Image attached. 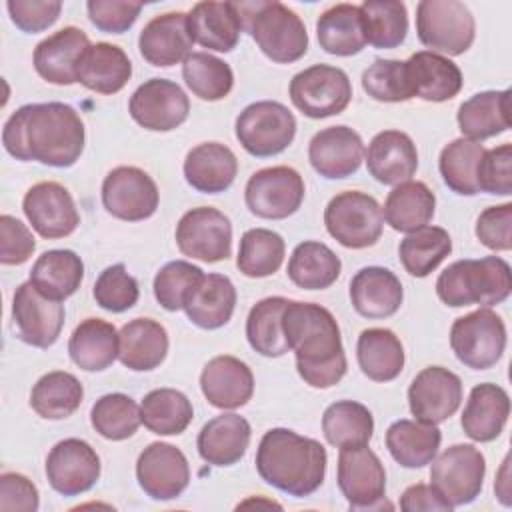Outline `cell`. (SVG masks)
<instances>
[{"label": "cell", "instance_id": "6da1fadb", "mask_svg": "<svg viewBox=\"0 0 512 512\" xmlns=\"http://www.w3.org/2000/svg\"><path fill=\"white\" fill-rule=\"evenodd\" d=\"M86 130L80 114L64 102L24 104L2 128V144L16 160H36L70 168L84 150Z\"/></svg>", "mask_w": 512, "mask_h": 512}, {"label": "cell", "instance_id": "7a4b0ae2", "mask_svg": "<svg viewBox=\"0 0 512 512\" xmlns=\"http://www.w3.org/2000/svg\"><path fill=\"white\" fill-rule=\"evenodd\" d=\"M288 348L296 354V370L312 388H330L346 374L340 326L332 312L314 302L288 300L282 314Z\"/></svg>", "mask_w": 512, "mask_h": 512}, {"label": "cell", "instance_id": "3957f363", "mask_svg": "<svg viewBox=\"0 0 512 512\" xmlns=\"http://www.w3.org/2000/svg\"><path fill=\"white\" fill-rule=\"evenodd\" d=\"M326 448L288 428L268 430L256 450L260 478L280 492L304 498L316 492L326 476Z\"/></svg>", "mask_w": 512, "mask_h": 512}, {"label": "cell", "instance_id": "277c9868", "mask_svg": "<svg viewBox=\"0 0 512 512\" xmlns=\"http://www.w3.org/2000/svg\"><path fill=\"white\" fill-rule=\"evenodd\" d=\"M512 290L510 264L500 256L480 260H456L436 280L438 298L450 308L470 304L494 306L504 302Z\"/></svg>", "mask_w": 512, "mask_h": 512}, {"label": "cell", "instance_id": "5b68a950", "mask_svg": "<svg viewBox=\"0 0 512 512\" xmlns=\"http://www.w3.org/2000/svg\"><path fill=\"white\" fill-rule=\"evenodd\" d=\"M242 26L262 54L278 64L300 60L308 50V32L302 18L282 2H236Z\"/></svg>", "mask_w": 512, "mask_h": 512}, {"label": "cell", "instance_id": "8992f818", "mask_svg": "<svg viewBox=\"0 0 512 512\" xmlns=\"http://www.w3.org/2000/svg\"><path fill=\"white\" fill-rule=\"evenodd\" d=\"M324 224L338 244L362 250L380 240L384 216L374 196L360 190H346L328 202L324 210Z\"/></svg>", "mask_w": 512, "mask_h": 512}, {"label": "cell", "instance_id": "52a82bcc", "mask_svg": "<svg viewBox=\"0 0 512 512\" xmlns=\"http://www.w3.org/2000/svg\"><path fill=\"white\" fill-rule=\"evenodd\" d=\"M416 32L432 52L458 56L472 46L476 22L464 2L422 0L416 6Z\"/></svg>", "mask_w": 512, "mask_h": 512}, {"label": "cell", "instance_id": "ba28073f", "mask_svg": "<svg viewBox=\"0 0 512 512\" xmlns=\"http://www.w3.org/2000/svg\"><path fill=\"white\" fill-rule=\"evenodd\" d=\"M296 136V118L280 102L260 100L246 106L236 118V138L242 148L258 158L284 152Z\"/></svg>", "mask_w": 512, "mask_h": 512}, {"label": "cell", "instance_id": "9c48e42d", "mask_svg": "<svg viewBox=\"0 0 512 512\" xmlns=\"http://www.w3.org/2000/svg\"><path fill=\"white\" fill-rule=\"evenodd\" d=\"M450 346L456 358L472 370L492 368L506 348L504 320L490 308H478L454 320Z\"/></svg>", "mask_w": 512, "mask_h": 512}, {"label": "cell", "instance_id": "30bf717a", "mask_svg": "<svg viewBox=\"0 0 512 512\" xmlns=\"http://www.w3.org/2000/svg\"><path fill=\"white\" fill-rule=\"evenodd\" d=\"M484 474V454L472 444H454L432 460L430 486L456 508L470 504L480 496Z\"/></svg>", "mask_w": 512, "mask_h": 512}, {"label": "cell", "instance_id": "8fae6325", "mask_svg": "<svg viewBox=\"0 0 512 512\" xmlns=\"http://www.w3.org/2000/svg\"><path fill=\"white\" fill-rule=\"evenodd\" d=\"M290 100L308 118L336 116L348 108L352 84L342 68L314 64L290 80Z\"/></svg>", "mask_w": 512, "mask_h": 512}, {"label": "cell", "instance_id": "7c38bea8", "mask_svg": "<svg viewBox=\"0 0 512 512\" xmlns=\"http://www.w3.org/2000/svg\"><path fill=\"white\" fill-rule=\"evenodd\" d=\"M176 244L192 260L222 262L232 254L230 218L212 206L192 208L176 224Z\"/></svg>", "mask_w": 512, "mask_h": 512}, {"label": "cell", "instance_id": "4fadbf2b", "mask_svg": "<svg viewBox=\"0 0 512 512\" xmlns=\"http://www.w3.org/2000/svg\"><path fill=\"white\" fill-rule=\"evenodd\" d=\"M304 180L290 166H270L254 172L244 190L248 210L264 220L292 216L304 200Z\"/></svg>", "mask_w": 512, "mask_h": 512}, {"label": "cell", "instance_id": "5bb4252c", "mask_svg": "<svg viewBox=\"0 0 512 512\" xmlns=\"http://www.w3.org/2000/svg\"><path fill=\"white\" fill-rule=\"evenodd\" d=\"M336 480L352 510L384 508L386 470L368 446L340 450Z\"/></svg>", "mask_w": 512, "mask_h": 512}, {"label": "cell", "instance_id": "9a60e30c", "mask_svg": "<svg viewBox=\"0 0 512 512\" xmlns=\"http://www.w3.org/2000/svg\"><path fill=\"white\" fill-rule=\"evenodd\" d=\"M160 192L148 172L136 166H118L102 182V204L108 214L126 222L150 218L158 208Z\"/></svg>", "mask_w": 512, "mask_h": 512}, {"label": "cell", "instance_id": "2e32d148", "mask_svg": "<svg viewBox=\"0 0 512 512\" xmlns=\"http://www.w3.org/2000/svg\"><path fill=\"white\" fill-rule=\"evenodd\" d=\"M128 112L132 120L146 130L170 132L186 122L190 100L176 82L150 78L130 96Z\"/></svg>", "mask_w": 512, "mask_h": 512}, {"label": "cell", "instance_id": "e0dca14e", "mask_svg": "<svg viewBox=\"0 0 512 512\" xmlns=\"http://www.w3.org/2000/svg\"><path fill=\"white\" fill-rule=\"evenodd\" d=\"M64 306L46 298L30 280L20 284L12 300V320L18 338L34 348L52 346L64 326Z\"/></svg>", "mask_w": 512, "mask_h": 512}, {"label": "cell", "instance_id": "ac0fdd59", "mask_svg": "<svg viewBox=\"0 0 512 512\" xmlns=\"http://www.w3.org/2000/svg\"><path fill=\"white\" fill-rule=\"evenodd\" d=\"M462 402V380L444 366H428L408 388L410 412L418 422L440 424L456 414Z\"/></svg>", "mask_w": 512, "mask_h": 512}, {"label": "cell", "instance_id": "d6986e66", "mask_svg": "<svg viewBox=\"0 0 512 512\" xmlns=\"http://www.w3.org/2000/svg\"><path fill=\"white\" fill-rule=\"evenodd\" d=\"M46 478L62 496L84 494L100 478V456L80 438L60 440L48 452Z\"/></svg>", "mask_w": 512, "mask_h": 512}, {"label": "cell", "instance_id": "ffe728a7", "mask_svg": "<svg viewBox=\"0 0 512 512\" xmlns=\"http://www.w3.org/2000/svg\"><path fill=\"white\" fill-rule=\"evenodd\" d=\"M136 478L150 498L174 500L188 488L190 466L180 448L168 442H152L138 456Z\"/></svg>", "mask_w": 512, "mask_h": 512}, {"label": "cell", "instance_id": "44dd1931", "mask_svg": "<svg viewBox=\"0 0 512 512\" xmlns=\"http://www.w3.org/2000/svg\"><path fill=\"white\" fill-rule=\"evenodd\" d=\"M22 210L32 228L48 240L70 236L80 224L74 198L58 182H38L28 188Z\"/></svg>", "mask_w": 512, "mask_h": 512}, {"label": "cell", "instance_id": "7402d4cb", "mask_svg": "<svg viewBox=\"0 0 512 512\" xmlns=\"http://www.w3.org/2000/svg\"><path fill=\"white\" fill-rule=\"evenodd\" d=\"M308 160L322 178H348L364 160V142L360 134L348 126H328L312 136Z\"/></svg>", "mask_w": 512, "mask_h": 512}, {"label": "cell", "instance_id": "603a6c76", "mask_svg": "<svg viewBox=\"0 0 512 512\" xmlns=\"http://www.w3.org/2000/svg\"><path fill=\"white\" fill-rule=\"evenodd\" d=\"M200 388L210 406L220 410H236L254 394V376L248 364L236 356H214L200 374Z\"/></svg>", "mask_w": 512, "mask_h": 512}, {"label": "cell", "instance_id": "cb8c5ba5", "mask_svg": "<svg viewBox=\"0 0 512 512\" xmlns=\"http://www.w3.org/2000/svg\"><path fill=\"white\" fill-rule=\"evenodd\" d=\"M90 46L84 30L76 26H64L52 36L44 38L32 56V64L40 78L56 86H70L76 80V68Z\"/></svg>", "mask_w": 512, "mask_h": 512}, {"label": "cell", "instance_id": "d4e9b609", "mask_svg": "<svg viewBox=\"0 0 512 512\" xmlns=\"http://www.w3.org/2000/svg\"><path fill=\"white\" fill-rule=\"evenodd\" d=\"M142 58L158 68H170L184 62L192 52V38L184 12H166L154 16L138 36Z\"/></svg>", "mask_w": 512, "mask_h": 512}, {"label": "cell", "instance_id": "484cf974", "mask_svg": "<svg viewBox=\"0 0 512 512\" xmlns=\"http://www.w3.org/2000/svg\"><path fill=\"white\" fill-rule=\"evenodd\" d=\"M366 166L374 180L386 186L408 182L418 168V150L412 138L400 130L378 132L366 150Z\"/></svg>", "mask_w": 512, "mask_h": 512}, {"label": "cell", "instance_id": "4316f807", "mask_svg": "<svg viewBox=\"0 0 512 512\" xmlns=\"http://www.w3.org/2000/svg\"><path fill=\"white\" fill-rule=\"evenodd\" d=\"M192 42L216 52H230L244 30L236 2H198L186 14Z\"/></svg>", "mask_w": 512, "mask_h": 512}, {"label": "cell", "instance_id": "83f0119b", "mask_svg": "<svg viewBox=\"0 0 512 512\" xmlns=\"http://www.w3.org/2000/svg\"><path fill=\"white\" fill-rule=\"evenodd\" d=\"M400 278L382 266L360 268L350 280L352 308L364 318H388L402 306Z\"/></svg>", "mask_w": 512, "mask_h": 512}, {"label": "cell", "instance_id": "f1b7e54d", "mask_svg": "<svg viewBox=\"0 0 512 512\" xmlns=\"http://www.w3.org/2000/svg\"><path fill=\"white\" fill-rule=\"evenodd\" d=\"M252 428L240 414H220L208 420L196 438L198 454L212 466H232L244 458Z\"/></svg>", "mask_w": 512, "mask_h": 512}, {"label": "cell", "instance_id": "f546056e", "mask_svg": "<svg viewBox=\"0 0 512 512\" xmlns=\"http://www.w3.org/2000/svg\"><path fill=\"white\" fill-rule=\"evenodd\" d=\"M508 416V392L498 384L482 382L470 390L460 424L464 434L474 442H492L504 430Z\"/></svg>", "mask_w": 512, "mask_h": 512}, {"label": "cell", "instance_id": "4dcf8cb0", "mask_svg": "<svg viewBox=\"0 0 512 512\" xmlns=\"http://www.w3.org/2000/svg\"><path fill=\"white\" fill-rule=\"evenodd\" d=\"M412 94L426 102L452 100L462 90V72L450 58L422 50L406 60Z\"/></svg>", "mask_w": 512, "mask_h": 512}, {"label": "cell", "instance_id": "1f68e13d", "mask_svg": "<svg viewBox=\"0 0 512 512\" xmlns=\"http://www.w3.org/2000/svg\"><path fill=\"white\" fill-rule=\"evenodd\" d=\"M130 76V58L120 46L108 42L90 44L76 68V80L98 94L120 92L128 84Z\"/></svg>", "mask_w": 512, "mask_h": 512}, {"label": "cell", "instance_id": "d6a6232c", "mask_svg": "<svg viewBox=\"0 0 512 512\" xmlns=\"http://www.w3.org/2000/svg\"><path fill=\"white\" fill-rule=\"evenodd\" d=\"M236 174L238 160L226 144L202 142L186 154L184 178L198 192H224L232 186Z\"/></svg>", "mask_w": 512, "mask_h": 512}, {"label": "cell", "instance_id": "836d02e7", "mask_svg": "<svg viewBox=\"0 0 512 512\" xmlns=\"http://www.w3.org/2000/svg\"><path fill=\"white\" fill-rule=\"evenodd\" d=\"M118 360L134 370L148 372L158 368L168 354V332L152 318H134L118 332Z\"/></svg>", "mask_w": 512, "mask_h": 512}, {"label": "cell", "instance_id": "e575fe53", "mask_svg": "<svg viewBox=\"0 0 512 512\" xmlns=\"http://www.w3.org/2000/svg\"><path fill=\"white\" fill-rule=\"evenodd\" d=\"M236 308V288L224 274H204L184 302V312L202 330H216L230 322Z\"/></svg>", "mask_w": 512, "mask_h": 512}, {"label": "cell", "instance_id": "d590c367", "mask_svg": "<svg viewBox=\"0 0 512 512\" xmlns=\"http://www.w3.org/2000/svg\"><path fill=\"white\" fill-rule=\"evenodd\" d=\"M458 128L464 138L482 142L510 128V90H486L460 104Z\"/></svg>", "mask_w": 512, "mask_h": 512}, {"label": "cell", "instance_id": "8d00e7d4", "mask_svg": "<svg viewBox=\"0 0 512 512\" xmlns=\"http://www.w3.org/2000/svg\"><path fill=\"white\" fill-rule=\"evenodd\" d=\"M118 344L120 338L114 324L102 318H86L74 328L68 340V354L78 368L100 372L118 358Z\"/></svg>", "mask_w": 512, "mask_h": 512}, {"label": "cell", "instance_id": "74e56055", "mask_svg": "<svg viewBox=\"0 0 512 512\" xmlns=\"http://www.w3.org/2000/svg\"><path fill=\"white\" fill-rule=\"evenodd\" d=\"M442 432L436 424L418 420H396L386 430V448L404 468H422L430 464L440 448Z\"/></svg>", "mask_w": 512, "mask_h": 512}, {"label": "cell", "instance_id": "f35d334b", "mask_svg": "<svg viewBox=\"0 0 512 512\" xmlns=\"http://www.w3.org/2000/svg\"><path fill=\"white\" fill-rule=\"evenodd\" d=\"M358 366L374 382H390L404 368V346L388 328H366L356 344Z\"/></svg>", "mask_w": 512, "mask_h": 512}, {"label": "cell", "instance_id": "ab89813d", "mask_svg": "<svg viewBox=\"0 0 512 512\" xmlns=\"http://www.w3.org/2000/svg\"><path fill=\"white\" fill-rule=\"evenodd\" d=\"M84 278V262L72 250H46L30 270V282L50 300H66Z\"/></svg>", "mask_w": 512, "mask_h": 512}, {"label": "cell", "instance_id": "60d3db41", "mask_svg": "<svg viewBox=\"0 0 512 512\" xmlns=\"http://www.w3.org/2000/svg\"><path fill=\"white\" fill-rule=\"evenodd\" d=\"M318 44L334 56H354L366 46L362 14L356 4H334L316 22Z\"/></svg>", "mask_w": 512, "mask_h": 512}, {"label": "cell", "instance_id": "b9f144b4", "mask_svg": "<svg viewBox=\"0 0 512 512\" xmlns=\"http://www.w3.org/2000/svg\"><path fill=\"white\" fill-rule=\"evenodd\" d=\"M436 208V196L424 182H402L388 194L382 216L396 232H414L426 226Z\"/></svg>", "mask_w": 512, "mask_h": 512}, {"label": "cell", "instance_id": "7bdbcfd3", "mask_svg": "<svg viewBox=\"0 0 512 512\" xmlns=\"http://www.w3.org/2000/svg\"><path fill=\"white\" fill-rule=\"evenodd\" d=\"M342 270V262L332 248L322 242H300L288 260V278L304 290L330 288Z\"/></svg>", "mask_w": 512, "mask_h": 512}, {"label": "cell", "instance_id": "ee69618b", "mask_svg": "<svg viewBox=\"0 0 512 512\" xmlns=\"http://www.w3.org/2000/svg\"><path fill=\"white\" fill-rule=\"evenodd\" d=\"M322 432L328 444L340 450L368 446L374 434V418L364 404L338 400L324 410Z\"/></svg>", "mask_w": 512, "mask_h": 512}, {"label": "cell", "instance_id": "f6af8a7d", "mask_svg": "<svg viewBox=\"0 0 512 512\" xmlns=\"http://www.w3.org/2000/svg\"><path fill=\"white\" fill-rule=\"evenodd\" d=\"M84 398L80 380L64 370L44 374L30 392L32 410L46 420H62L72 416Z\"/></svg>", "mask_w": 512, "mask_h": 512}, {"label": "cell", "instance_id": "bcb514c9", "mask_svg": "<svg viewBox=\"0 0 512 512\" xmlns=\"http://www.w3.org/2000/svg\"><path fill=\"white\" fill-rule=\"evenodd\" d=\"M194 408L188 396L174 388H156L140 404L142 424L158 436H178L192 422Z\"/></svg>", "mask_w": 512, "mask_h": 512}, {"label": "cell", "instance_id": "7dc6e473", "mask_svg": "<svg viewBox=\"0 0 512 512\" xmlns=\"http://www.w3.org/2000/svg\"><path fill=\"white\" fill-rule=\"evenodd\" d=\"M288 298L270 296L256 302L246 318V338L252 350L266 358L284 356L290 348L282 330V314Z\"/></svg>", "mask_w": 512, "mask_h": 512}, {"label": "cell", "instance_id": "c3c4849f", "mask_svg": "<svg viewBox=\"0 0 512 512\" xmlns=\"http://www.w3.org/2000/svg\"><path fill=\"white\" fill-rule=\"evenodd\" d=\"M450 252V234L440 226L428 224L408 232V236L398 246V256L404 270L416 278H426L430 272H434Z\"/></svg>", "mask_w": 512, "mask_h": 512}, {"label": "cell", "instance_id": "681fc988", "mask_svg": "<svg viewBox=\"0 0 512 512\" xmlns=\"http://www.w3.org/2000/svg\"><path fill=\"white\" fill-rule=\"evenodd\" d=\"M366 44L388 50L406 40L408 12L398 0H366L360 4Z\"/></svg>", "mask_w": 512, "mask_h": 512}, {"label": "cell", "instance_id": "f907efd6", "mask_svg": "<svg viewBox=\"0 0 512 512\" xmlns=\"http://www.w3.org/2000/svg\"><path fill=\"white\" fill-rule=\"evenodd\" d=\"M284 238L268 228H250L240 238L236 256L238 270L248 278H266L278 272L284 262Z\"/></svg>", "mask_w": 512, "mask_h": 512}, {"label": "cell", "instance_id": "816d5d0a", "mask_svg": "<svg viewBox=\"0 0 512 512\" xmlns=\"http://www.w3.org/2000/svg\"><path fill=\"white\" fill-rule=\"evenodd\" d=\"M482 154L484 146L464 136L446 144L438 158V170L444 184L460 196L478 194L480 190L476 182V170Z\"/></svg>", "mask_w": 512, "mask_h": 512}, {"label": "cell", "instance_id": "f5cc1de1", "mask_svg": "<svg viewBox=\"0 0 512 512\" xmlns=\"http://www.w3.org/2000/svg\"><path fill=\"white\" fill-rule=\"evenodd\" d=\"M182 78L192 94L206 102L226 98L234 86L230 64L208 52H192L182 62Z\"/></svg>", "mask_w": 512, "mask_h": 512}, {"label": "cell", "instance_id": "db71d44e", "mask_svg": "<svg viewBox=\"0 0 512 512\" xmlns=\"http://www.w3.org/2000/svg\"><path fill=\"white\" fill-rule=\"evenodd\" d=\"M92 428L106 440H126L142 424L138 404L122 392L104 394L90 410Z\"/></svg>", "mask_w": 512, "mask_h": 512}, {"label": "cell", "instance_id": "11a10c76", "mask_svg": "<svg viewBox=\"0 0 512 512\" xmlns=\"http://www.w3.org/2000/svg\"><path fill=\"white\" fill-rule=\"evenodd\" d=\"M362 88L378 102H406L414 98L408 68L402 60H374L362 72Z\"/></svg>", "mask_w": 512, "mask_h": 512}, {"label": "cell", "instance_id": "9f6ffc18", "mask_svg": "<svg viewBox=\"0 0 512 512\" xmlns=\"http://www.w3.org/2000/svg\"><path fill=\"white\" fill-rule=\"evenodd\" d=\"M202 278V268L186 260H172L164 264L154 276V298L168 312L182 310L186 298Z\"/></svg>", "mask_w": 512, "mask_h": 512}, {"label": "cell", "instance_id": "6f0895ef", "mask_svg": "<svg viewBox=\"0 0 512 512\" xmlns=\"http://www.w3.org/2000/svg\"><path fill=\"white\" fill-rule=\"evenodd\" d=\"M140 290L124 264H112L100 272L94 284V300L100 308L120 314L138 302Z\"/></svg>", "mask_w": 512, "mask_h": 512}, {"label": "cell", "instance_id": "680465c9", "mask_svg": "<svg viewBox=\"0 0 512 512\" xmlns=\"http://www.w3.org/2000/svg\"><path fill=\"white\" fill-rule=\"evenodd\" d=\"M476 182L480 192L510 196L512 194V144H500L492 150H484Z\"/></svg>", "mask_w": 512, "mask_h": 512}, {"label": "cell", "instance_id": "91938a15", "mask_svg": "<svg viewBox=\"0 0 512 512\" xmlns=\"http://www.w3.org/2000/svg\"><path fill=\"white\" fill-rule=\"evenodd\" d=\"M90 22L108 34H122L140 16L142 2H130V0H90L86 4Z\"/></svg>", "mask_w": 512, "mask_h": 512}, {"label": "cell", "instance_id": "94428289", "mask_svg": "<svg viewBox=\"0 0 512 512\" xmlns=\"http://www.w3.org/2000/svg\"><path fill=\"white\" fill-rule=\"evenodd\" d=\"M8 14L16 28L28 34L42 32L50 28L60 12H62V2L58 0H8L6 2Z\"/></svg>", "mask_w": 512, "mask_h": 512}, {"label": "cell", "instance_id": "6125c7cd", "mask_svg": "<svg viewBox=\"0 0 512 512\" xmlns=\"http://www.w3.org/2000/svg\"><path fill=\"white\" fill-rule=\"evenodd\" d=\"M476 236L490 250L506 252L512 248V204L486 208L476 220Z\"/></svg>", "mask_w": 512, "mask_h": 512}, {"label": "cell", "instance_id": "be15d7a7", "mask_svg": "<svg viewBox=\"0 0 512 512\" xmlns=\"http://www.w3.org/2000/svg\"><path fill=\"white\" fill-rule=\"evenodd\" d=\"M36 248V240L26 224L10 214L0 216V262L6 266L24 264Z\"/></svg>", "mask_w": 512, "mask_h": 512}, {"label": "cell", "instance_id": "e7e4bbea", "mask_svg": "<svg viewBox=\"0 0 512 512\" xmlns=\"http://www.w3.org/2000/svg\"><path fill=\"white\" fill-rule=\"evenodd\" d=\"M40 506L38 488L30 478L18 472L0 476V510L2 512H36Z\"/></svg>", "mask_w": 512, "mask_h": 512}, {"label": "cell", "instance_id": "03108f58", "mask_svg": "<svg viewBox=\"0 0 512 512\" xmlns=\"http://www.w3.org/2000/svg\"><path fill=\"white\" fill-rule=\"evenodd\" d=\"M400 508L404 512H420V510H452V506L428 484L408 486L400 498Z\"/></svg>", "mask_w": 512, "mask_h": 512}, {"label": "cell", "instance_id": "003e7915", "mask_svg": "<svg viewBox=\"0 0 512 512\" xmlns=\"http://www.w3.org/2000/svg\"><path fill=\"white\" fill-rule=\"evenodd\" d=\"M508 462H510V458L506 456V458H504V462H502V468H500L498 480L494 482V490H496V494H498L500 502H502V504H506V506H510V490H508Z\"/></svg>", "mask_w": 512, "mask_h": 512}]
</instances>
